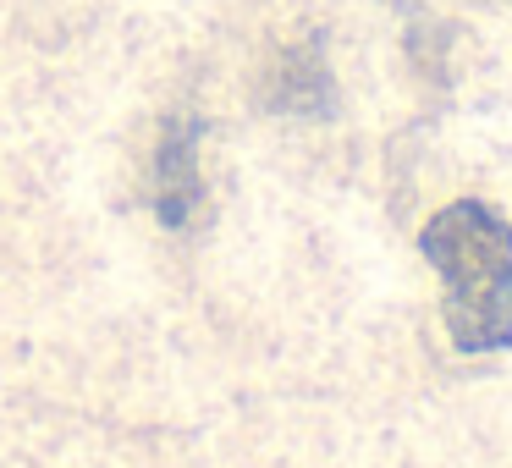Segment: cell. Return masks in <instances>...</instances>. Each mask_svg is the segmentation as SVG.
<instances>
[{
  "label": "cell",
  "mask_w": 512,
  "mask_h": 468,
  "mask_svg": "<svg viewBox=\"0 0 512 468\" xmlns=\"http://www.w3.org/2000/svg\"><path fill=\"white\" fill-rule=\"evenodd\" d=\"M419 254L441 276V320L463 353L512 347V221L485 199H452L419 232Z\"/></svg>",
  "instance_id": "6da1fadb"
},
{
  "label": "cell",
  "mask_w": 512,
  "mask_h": 468,
  "mask_svg": "<svg viewBox=\"0 0 512 468\" xmlns=\"http://www.w3.org/2000/svg\"><path fill=\"white\" fill-rule=\"evenodd\" d=\"M149 193H155V215L166 226H188L193 210L204 199V182H199V122L177 116L166 122L155 149V177H149Z\"/></svg>",
  "instance_id": "7a4b0ae2"
},
{
  "label": "cell",
  "mask_w": 512,
  "mask_h": 468,
  "mask_svg": "<svg viewBox=\"0 0 512 468\" xmlns=\"http://www.w3.org/2000/svg\"><path fill=\"white\" fill-rule=\"evenodd\" d=\"M270 100L281 111H303V116L331 105V72H325V56L314 39H298V45H287L276 56V67H270Z\"/></svg>",
  "instance_id": "3957f363"
}]
</instances>
